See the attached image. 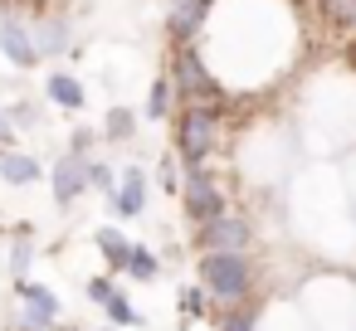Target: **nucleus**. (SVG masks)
<instances>
[{
	"mask_svg": "<svg viewBox=\"0 0 356 331\" xmlns=\"http://www.w3.org/2000/svg\"><path fill=\"white\" fill-rule=\"evenodd\" d=\"M171 88H176V103L191 108V103H205V108H220L225 103V83L210 74L200 44H176L171 49V69H166Z\"/></svg>",
	"mask_w": 356,
	"mask_h": 331,
	"instance_id": "obj_1",
	"label": "nucleus"
},
{
	"mask_svg": "<svg viewBox=\"0 0 356 331\" xmlns=\"http://www.w3.org/2000/svg\"><path fill=\"white\" fill-rule=\"evenodd\" d=\"M220 127H225V112L220 108H205V103H191L176 112V161L186 171H200L215 146H220Z\"/></svg>",
	"mask_w": 356,
	"mask_h": 331,
	"instance_id": "obj_2",
	"label": "nucleus"
},
{
	"mask_svg": "<svg viewBox=\"0 0 356 331\" xmlns=\"http://www.w3.org/2000/svg\"><path fill=\"white\" fill-rule=\"evenodd\" d=\"M200 287L210 292V302L220 307H244V297L254 292V258L249 253H200Z\"/></svg>",
	"mask_w": 356,
	"mask_h": 331,
	"instance_id": "obj_3",
	"label": "nucleus"
},
{
	"mask_svg": "<svg viewBox=\"0 0 356 331\" xmlns=\"http://www.w3.org/2000/svg\"><path fill=\"white\" fill-rule=\"evenodd\" d=\"M181 205H186V219L200 229V224H215L220 214H229V195H225V185L200 166V171H186V180H181Z\"/></svg>",
	"mask_w": 356,
	"mask_h": 331,
	"instance_id": "obj_4",
	"label": "nucleus"
},
{
	"mask_svg": "<svg viewBox=\"0 0 356 331\" xmlns=\"http://www.w3.org/2000/svg\"><path fill=\"white\" fill-rule=\"evenodd\" d=\"M0 54H6V64L20 69V74H30V69L44 64L40 40H35V25L25 15H0Z\"/></svg>",
	"mask_w": 356,
	"mask_h": 331,
	"instance_id": "obj_5",
	"label": "nucleus"
},
{
	"mask_svg": "<svg viewBox=\"0 0 356 331\" xmlns=\"http://www.w3.org/2000/svg\"><path fill=\"white\" fill-rule=\"evenodd\" d=\"M15 297H20L15 331H54V321H59V297H54L44 282L15 278Z\"/></svg>",
	"mask_w": 356,
	"mask_h": 331,
	"instance_id": "obj_6",
	"label": "nucleus"
},
{
	"mask_svg": "<svg viewBox=\"0 0 356 331\" xmlns=\"http://www.w3.org/2000/svg\"><path fill=\"white\" fill-rule=\"evenodd\" d=\"M249 244H254V224L244 214H220L215 224L195 229V248L200 253H249Z\"/></svg>",
	"mask_w": 356,
	"mask_h": 331,
	"instance_id": "obj_7",
	"label": "nucleus"
},
{
	"mask_svg": "<svg viewBox=\"0 0 356 331\" xmlns=\"http://www.w3.org/2000/svg\"><path fill=\"white\" fill-rule=\"evenodd\" d=\"M88 161H93V156H79V151L54 156V166H49V190H54V205H59V210H69L79 195L93 190V185H88Z\"/></svg>",
	"mask_w": 356,
	"mask_h": 331,
	"instance_id": "obj_8",
	"label": "nucleus"
},
{
	"mask_svg": "<svg viewBox=\"0 0 356 331\" xmlns=\"http://www.w3.org/2000/svg\"><path fill=\"white\" fill-rule=\"evenodd\" d=\"M108 210H113L118 219L147 214V171H142V166H127V171L118 176V195L108 200Z\"/></svg>",
	"mask_w": 356,
	"mask_h": 331,
	"instance_id": "obj_9",
	"label": "nucleus"
},
{
	"mask_svg": "<svg viewBox=\"0 0 356 331\" xmlns=\"http://www.w3.org/2000/svg\"><path fill=\"white\" fill-rule=\"evenodd\" d=\"M44 98H49L54 108H64V112H79V108L88 103L83 78H79V74H69V69H54V74L44 78Z\"/></svg>",
	"mask_w": 356,
	"mask_h": 331,
	"instance_id": "obj_10",
	"label": "nucleus"
},
{
	"mask_svg": "<svg viewBox=\"0 0 356 331\" xmlns=\"http://www.w3.org/2000/svg\"><path fill=\"white\" fill-rule=\"evenodd\" d=\"M30 25H35V40H40V54H44V59L69 54L74 30H69V20H64V15H44V20H30Z\"/></svg>",
	"mask_w": 356,
	"mask_h": 331,
	"instance_id": "obj_11",
	"label": "nucleus"
},
{
	"mask_svg": "<svg viewBox=\"0 0 356 331\" xmlns=\"http://www.w3.org/2000/svg\"><path fill=\"white\" fill-rule=\"evenodd\" d=\"M40 176H44L40 156L20 151V146H10V151H0V180H6V185H35Z\"/></svg>",
	"mask_w": 356,
	"mask_h": 331,
	"instance_id": "obj_12",
	"label": "nucleus"
},
{
	"mask_svg": "<svg viewBox=\"0 0 356 331\" xmlns=\"http://www.w3.org/2000/svg\"><path fill=\"white\" fill-rule=\"evenodd\" d=\"M98 253L108 258V273H127V258H132V239L122 229H98Z\"/></svg>",
	"mask_w": 356,
	"mask_h": 331,
	"instance_id": "obj_13",
	"label": "nucleus"
},
{
	"mask_svg": "<svg viewBox=\"0 0 356 331\" xmlns=\"http://www.w3.org/2000/svg\"><path fill=\"white\" fill-rule=\"evenodd\" d=\"M171 108H176V88H171V78L161 74V78H152V88H147V122H166Z\"/></svg>",
	"mask_w": 356,
	"mask_h": 331,
	"instance_id": "obj_14",
	"label": "nucleus"
},
{
	"mask_svg": "<svg viewBox=\"0 0 356 331\" xmlns=\"http://www.w3.org/2000/svg\"><path fill=\"white\" fill-rule=\"evenodd\" d=\"M98 132H103V142H132L137 137V112L132 108H108Z\"/></svg>",
	"mask_w": 356,
	"mask_h": 331,
	"instance_id": "obj_15",
	"label": "nucleus"
},
{
	"mask_svg": "<svg viewBox=\"0 0 356 331\" xmlns=\"http://www.w3.org/2000/svg\"><path fill=\"white\" fill-rule=\"evenodd\" d=\"M127 278H132V282H156V278H161V258H156L152 248L132 244V258H127Z\"/></svg>",
	"mask_w": 356,
	"mask_h": 331,
	"instance_id": "obj_16",
	"label": "nucleus"
},
{
	"mask_svg": "<svg viewBox=\"0 0 356 331\" xmlns=\"http://www.w3.org/2000/svg\"><path fill=\"white\" fill-rule=\"evenodd\" d=\"M176 307H181V321H200V316H205V307H210V292H205L200 282H195V287H181Z\"/></svg>",
	"mask_w": 356,
	"mask_h": 331,
	"instance_id": "obj_17",
	"label": "nucleus"
},
{
	"mask_svg": "<svg viewBox=\"0 0 356 331\" xmlns=\"http://www.w3.org/2000/svg\"><path fill=\"white\" fill-rule=\"evenodd\" d=\"M103 312H108V326H118V331H132V326H142V312H137V307H132L122 292H118V297H113Z\"/></svg>",
	"mask_w": 356,
	"mask_h": 331,
	"instance_id": "obj_18",
	"label": "nucleus"
},
{
	"mask_svg": "<svg viewBox=\"0 0 356 331\" xmlns=\"http://www.w3.org/2000/svg\"><path fill=\"white\" fill-rule=\"evenodd\" d=\"M30 263H35V239H30V229H15V244H10V273L25 278Z\"/></svg>",
	"mask_w": 356,
	"mask_h": 331,
	"instance_id": "obj_19",
	"label": "nucleus"
},
{
	"mask_svg": "<svg viewBox=\"0 0 356 331\" xmlns=\"http://www.w3.org/2000/svg\"><path fill=\"white\" fill-rule=\"evenodd\" d=\"M6 122H10L15 132H30V127H40V103H30V98H20V103H10V112H6Z\"/></svg>",
	"mask_w": 356,
	"mask_h": 331,
	"instance_id": "obj_20",
	"label": "nucleus"
},
{
	"mask_svg": "<svg viewBox=\"0 0 356 331\" xmlns=\"http://www.w3.org/2000/svg\"><path fill=\"white\" fill-rule=\"evenodd\" d=\"M88 185L103 190V200H113V195H118V171H113L108 161H88Z\"/></svg>",
	"mask_w": 356,
	"mask_h": 331,
	"instance_id": "obj_21",
	"label": "nucleus"
},
{
	"mask_svg": "<svg viewBox=\"0 0 356 331\" xmlns=\"http://www.w3.org/2000/svg\"><path fill=\"white\" fill-rule=\"evenodd\" d=\"M220 331H259V312H249V307H225V312H220Z\"/></svg>",
	"mask_w": 356,
	"mask_h": 331,
	"instance_id": "obj_22",
	"label": "nucleus"
},
{
	"mask_svg": "<svg viewBox=\"0 0 356 331\" xmlns=\"http://www.w3.org/2000/svg\"><path fill=\"white\" fill-rule=\"evenodd\" d=\"M83 292H88V302H93V307H108L122 287H118L113 278H103V273H98V278H88V282H83Z\"/></svg>",
	"mask_w": 356,
	"mask_h": 331,
	"instance_id": "obj_23",
	"label": "nucleus"
},
{
	"mask_svg": "<svg viewBox=\"0 0 356 331\" xmlns=\"http://www.w3.org/2000/svg\"><path fill=\"white\" fill-rule=\"evenodd\" d=\"M156 180H161L166 195H181V161H176V156H161V161H156Z\"/></svg>",
	"mask_w": 356,
	"mask_h": 331,
	"instance_id": "obj_24",
	"label": "nucleus"
},
{
	"mask_svg": "<svg viewBox=\"0 0 356 331\" xmlns=\"http://www.w3.org/2000/svg\"><path fill=\"white\" fill-rule=\"evenodd\" d=\"M98 142H103V132H93V127H74L69 132V151H79V156H88Z\"/></svg>",
	"mask_w": 356,
	"mask_h": 331,
	"instance_id": "obj_25",
	"label": "nucleus"
},
{
	"mask_svg": "<svg viewBox=\"0 0 356 331\" xmlns=\"http://www.w3.org/2000/svg\"><path fill=\"white\" fill-rule=\"evenodd\" d=\"M15 10H30V20H44L49 15V0H10V15Z\"/></svg>",
	"mask_w": 356,
	"mask_h": 331,
	"instance_id": "obj_26",
	"label": "nucleus"
},
{
	"mask_svg": "<svg viewBox=\"0 0 356 331\" xmlns=\"http://www.w3.org/2000/svg\"><path fill=\"white\" fill-rule=\"evenodd\" d=\"M15 146V127L6 122V112H0V151H10Z\"/></svg>",
	"mask_w": 356,
	"mask_h": 331,
	"instance_id": "obj_27",
	"label": "nucleus"
},
{
	"mask_svg": "<svg viewBox=\"0 0 356 331\" xmlns=\"http://www.w3.org/2000/svg\"><path fill=\"white\" fill-rule=\"evenodd\" d=\"M103 331H118V326H103Z\"/></svg>",
	"mask_w": 356,
	"mask_h": 331,
	"instance_id": "obj_28",
	"label": "nucleus"
}]
</instances>
